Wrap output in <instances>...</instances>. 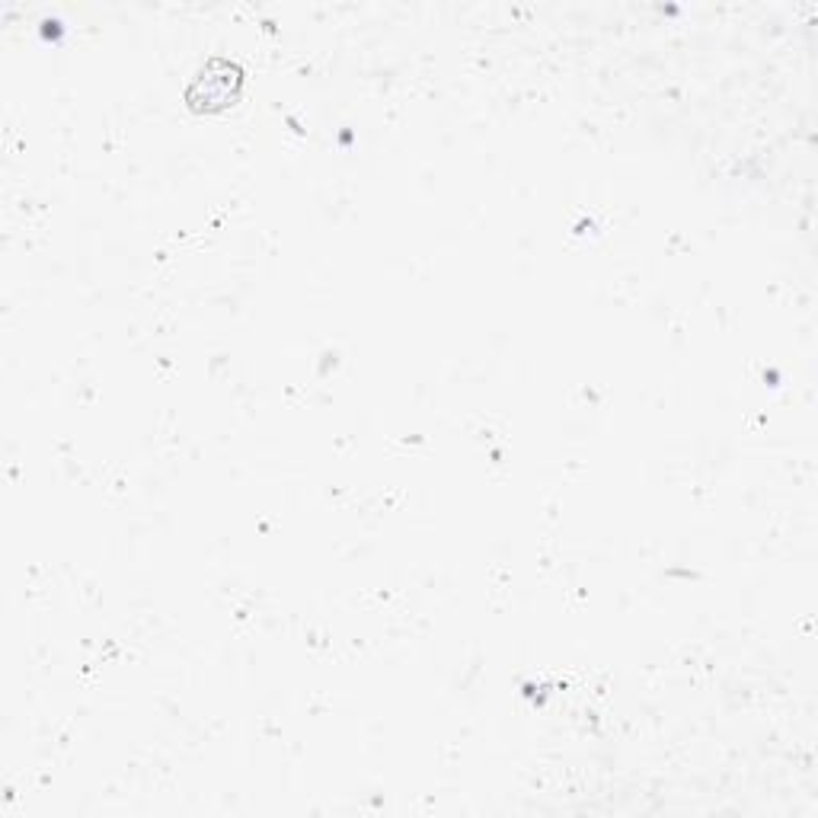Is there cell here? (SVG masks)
<instances>
[{
	"label": "cell",
	"instance_id": "obj_1",
	"mask_svg": "<svg viewBox=\"0 0 818 818\" xmlns=\"http://www.w3.org/2000/svg\"><path fill=\"white\" fill-rule=\"evenodd\" d=\"M199 83H208V93L189 102L196 109H218V106H228L237 97V90H240V71L230 68L228 61H211Z\"/></svg>",
	"mask_w": 818,
	"mask_h": 818
}]
</instances>
